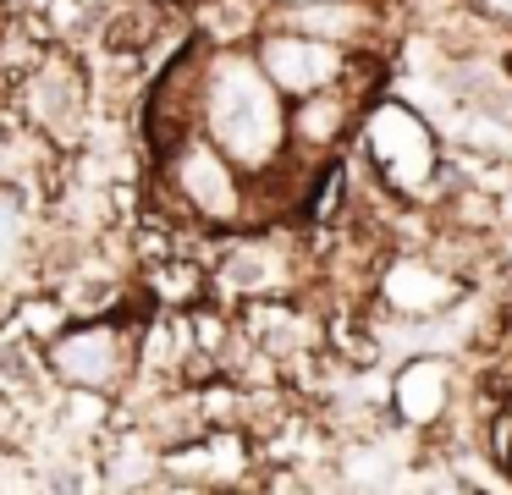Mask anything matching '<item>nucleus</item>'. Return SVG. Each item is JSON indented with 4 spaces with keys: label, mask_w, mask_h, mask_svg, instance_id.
Segmentation results:
<instances>
[{
    "label": "nucleus",
    "mask_w": 512,
    "mask_h": 495,
    "mask_svg": "<svg viewBox=\"0 0 512 495\" xmlns=\"http://www.w3.org/2000/svg\"><path fill=\"white\" fill-rule=\"evenodd\" d=\"M507 72H512V44H507Z\"/></svg>",
    "instance_id": "15"
},
{
    "label": "nucleus",
    "mask_w": 512,
    "mask_h": 495,
    "mask_svg": "<svg viewBox=\"0 0 512 495\" xmlns=\"http://www.w3.org/2000/svg\"><path fill=\"white\" fill-rule=\"evenodd\" d=\"M457 396H463V374H457L452 352H408V358L391 369V418L402 429H413L419 440H435L457 413Z\"/></svg>",
    "instance_id": "9"
},
{
    "label": "nucleus",
    "mask_w": 512,
    "mask_h": 495,
    "mask_svg": "<svg viewBox=\"0 0 512 495\" xmlns=\"http://www.w3.org/2000/svg\"><path fill=\"white\" fill-rule=\"evenodd\" d=\"M353 154L397 198H419V204H430V209L463 182L441 127H435L430 110L408 94H375L369 99L364 121H358V138H353Z\"/></svg>",
    "instance_id": "2"
},
{
    "label": "nucleus",
    "mask_w": 512,
    "mask_h": 495,
    "mask_svg": "<svg viewBox=\"0 0 512 495\" xmlns=\"http://www.w3.org/2000/svg\"><path fill=\"white\" fill-rule=\"evenodd\" d=\"M155 204L204 231H243L254 226V176L215 138L193 132L155 160Z\"/></svg>",
    "instance_id": "3"
},
{
    "label": "nucleus",
    "mask_w": 512,
    "mask_h": 495,
    "mask_svg": "<svg viewBox=\"0 0 512 495\" xmlns=\"http://www.w3.org/2000/svg\"><path fill=\"white\" fill-rule=\"evenodd\" d=\"M144 286L160 308H199L204 297H215V275L204 259L188 253H166V259L144 264Z\"/></svg>",
    "instance_id": "10"
},
{
    "label": "nucleus",
    "mask_w": 512,
    "mask_h": 495,
    "mask_svg": "<svg viewBox=\"0 0 512 495\" xmlns=\"http://www.w3.org/2000/svg\"><path fill=\"white\" fill-rule=\"evenodd\" d=\"M23 121L56 149H78L83 127H89V72L72 61L67 50H45V61L23 77Z\"/></svg>",
    "instance_id": "8"
},
{
    "label": "nucleus",
    "mask_w": 512,
    "mask_h": 495,
    "mask_svg": "<svg viewBox=\"0 0 512 495\" xmlns=\"http://www.w3.org/2000/svg\"><path fill=\"white\" fill-rule=\"evenodd\" d=\"M287 110H292V99L265 77L254 44H210L199 132L221 143L248 176H265L287 160V149H292Z\"/></svg>",
    "instance_id": "1"
},
{
    "label": "nucleus",
    "mask_w": 512,
    "mask_h": 495,
    "mask_svg": "<svg viewBox=\"0 0 512 495\" xmlns=\"http://www.w3.org/2000/svg\"><path fill=\"white\" fill-rule=\"evenodd\" d=\"M270 6H309V0H270Z\"/></svg>",
    "instance_id": "14"
},
{
    "label": "nucleus",
    "mask_w": 512,
    "mask_h": 495,
    "mask_svg": "<svg viewBox=\"0 0 512 495\" xmlns=\"http://www.w3.org/2000/svg\"><path fill=\"white\" fill-rule=\"evenodd\" d=\"M67 325H72L67 297H61V292H34V297L17 303V314H12V325H6V330H23V336H34V341H56Z\"/></svg>",
    "instance_id": "11"
},
{
    "label": "nucleus",
    "mask_w": 512,
    "mask_h": 495,
    "mask_svg": "<svg viewBox=\"0 0 512 495\" xmlns=\"http://www.w3.org/2000/svg\"><path fill=\"white\" fill-rule=\"evenodd\" d=\"M468 303V275L435 259L430 248H391L375 275V319H446Z\"/></svg>",
    "instance_id": "6"
},
{
    "label": "nucleus",
    "mask_w": 512,
    "mask_h": 495,
    "mask_svg": "<svg viewBox=\"0 0 512 495\" xmlns=\"http://www.w3.org/2000/svg\"><path fill=\"white\" fill-rule=\"evenodd\" d=\"M254 55H259V66H265V77L287 99L336 88V83L358 77L369 61H375V50H347V44L314 39V33H298V28H281V22H265V33L254 39Z\"/></svg>",
    "instance_id": "7"
},
{
    "label": "nucleus",
    "mask_w": 512,
    "mask_h": 495,
    "mask_svg": "<svg viewBox=\"0 0 512 495\" xmlns=\"http://www.w3.org/2000/svg\"><path fill=\"white\" fill-rule=\"evenodd\" d=\"M45 484H50V490H83V473L61 468V473H45Z\"/></svg>",
    "instance_id": "13"
},
{
    "label": "nucleus",
    "mask_w": 512,
    "mask_h": 495,
    "mask_svg": "<svg viewBox=\"0 0 512 495\" xmlns=\"http://www.w3.org/2000/svg\"><path fill=\"white\" fill-rule=\"evenodd\" d=\"M468 6H474L496 33H507V39H512V0H468Z\"/></svg>",
    "instance_id": "12"
},
{
    "label": "nucleus",
    "mask_w": 512,
    "mask_h": 495,
    "mask_svg": "<svg viewBox=\"0 0 512 495\" xmlns=\"http://www.w3.org/2000/svg\"><path fill=\"white\" fill-rule=\"evenodd\" d=\"M138 330L122 314H94V319H72L56 341H45L50 352V374L61 385H89V391L122 396L138 374Z\"/></svg>",
    "instance_id": "5"
},
{
    "label": "nucleus",
    "mask_w": 512,
    "mask_h": 495,
    "mask_svg": "<svg viewBox=\"0 0 512 495\" xmlns=\"http://www.w3.org/2000/svg\"><path fill=\"white\" fill-rule=\"evenodd\" d=\"M215 275V292L248 303V297H303L314 286V259L298 237L287 231H270V226H243L232 237H221V253L210 264Z\"/></svg>",
    "instance_id": "4"
}]
</instances>
